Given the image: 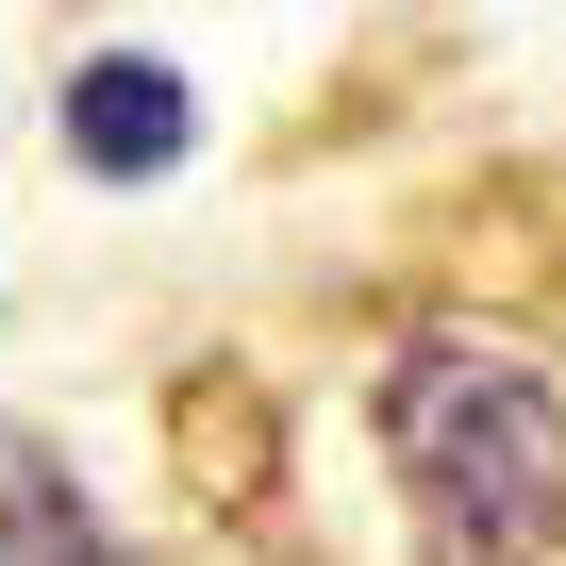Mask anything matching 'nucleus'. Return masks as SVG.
<instances>
[{
  "mask_svg": "<svg viewBox=\"0 0 566 566\" xmlns=\"http://www.w3.org/2000/svg\"><path fill=\"white\" fill-rule=\"evenodd\" d=\"M384 467L433 566H549L566 549V384L516 334H400Z\"/></svg>",
  "mask_w": 566,
  "mask_h": 566,
  "instance_id": "nucleus-1",
  "label": "nucleus"
},
{
  "mask_svg": "<svg viewBox=\"0 0 566 566\" xmlns=\"http://www.w3.org/2000/svg\"><path fill=\"white\" fill-rule=\"evenodd\" d=\"M184 67H150V51H101V67H67V167L84 184H150V167H184Z\"/></svg>",
  "mask_w": 566,
  "mask_h": 566,
  "instance_id": "nucleus-2",
  "label": "nucleus"
},
{
  "mask_svg": "<svg viewBox=\"0 0 566 566\" xmlns=\"http://www.w3.org/2000/svg\"><path fill=\"white\" fill-rule=\"evenodd\" d=\"M0 566H134V549L51 450H0Z\"/></svg>",
  "mask_w": 566,
  "mask_h": 566,
  "instance_id": "nucleus-3",
  "label": "nucleus"
}]
</instances>
